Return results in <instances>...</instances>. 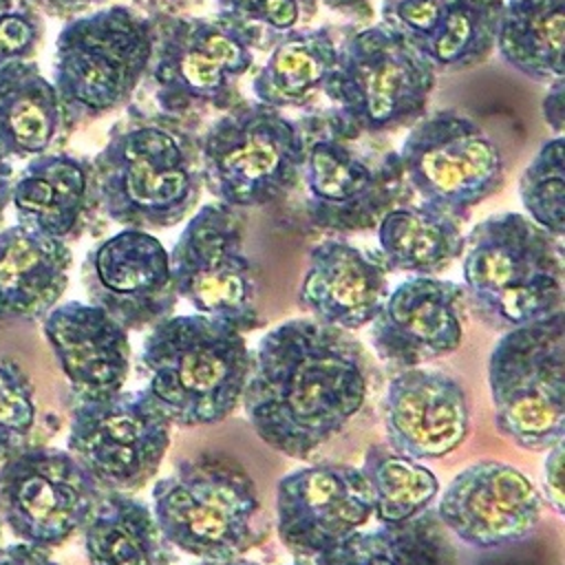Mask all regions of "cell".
<instances>
[{
  "label": "cell",
  "mask_w": 565,
  "mask_h": 565,
  "mask_svg": "<svg viewBox=\"0 0 565 565\" xmlns=\"http://www.w3.org/2000/svg\"><path fill=\"white\" fill-rule=\"evenodd\" d=\"M369 382L371 362L358 338L294 318L258 342L241 402L267 446L309 459L360 413Z\"/></svg>",
  "instance_id": "cell-1"
},
{
  "label": "cell",
  "mask_w": 565,
  "mask_h": 565,
  "mask_svg": "<svg viewBox=\"0 0 565 565\" xmlns=\"http://www.w3.org/2000/svg\"><path fill=\"white\" fill-rule=\"evenodd\" d=\"M497 53L521 75L550 84L565 75V0H503Z\"/></svg>",
  "instance_id": "cell-29"
},
{
  "label": "cell",
  "mask_w": 565,
  "mask_h": 565,
  "mask_svg": "<svg viewBox=\"0 0 565 565\" xmlns=\"http://www.w3.org/2000/svg\"><path fill=\"white\" fill-rule=\"evenodd\" d=\"M503 0H450L437 31L417 49L439 73L483 62L497 44Z\"/></svg>",
  "instance_id": "cell-32"
},
{
  "label": "cell",
  "mask_w": 565,
  "mask_h": 565,
  "mask_svg": "<svg viewBox=\"0 0 565 565\" xmlns=\"http://www.w3.org/2000/svg\"><path fill=\"white\" fill-rule=\"evenodd\" d=\"M13 166L9 161V157L0 150V216L7 210V205L11 203V188H13Z\"/></svg>",
  "instance_id": "cell-42"
},
{
  "label": "cell",
  "mask_w": 565,
  "mask_h": 565,
  "mask_svg": "<svg viewBox=\"0 0 565 565\" xmlns=\"http://www.w3.org/2000/svg\"><path fill=\"white\" fill-rule=\"evenodd\" d=\"M154 42V24L124 4L71 18L57 33L53 57L64 124L124 106L150 68Z\"/></svg>",
  "instance_id": "cell-6"
},
{
  "label": "cell",
  "mask_w": 565,
  "mask_h": 565,
  "mask_svg": "<svg viewBox=\"0 0 565 565\" xmlns=\"http://www.w3.org/2000/svg\"><path fill=\"white\" fill-rule=\"evenodd\" d=\"M216 4L221 13L276 33L296 29L305 9V0H216Z\"/></svg>",
  "instance_id": "cell-37"
},
{
  "label": "cell",
  "mask_w": 565,
  "mask_h": 565,
  "mask_svg": "<svg viewBox=\"0 0 565 565\" xmlns=\"http://www.w3.org/2000/svg\"><path fill=\"white\" fill-rule=\"evenodd\" d=\"M0 536H2V516H0Z\"/></svg>",
  "instance_id": "cell-46"
},
{
  "label": "cell",
  "mask_w": 565,
  "mask_h": 565,
  "mask_svg": "<svg viewBox=\"0 0 565 565\" xmlns=\"http://www.w3.org/2000/svg\"><path fill=\"white\" fill-rule=\"evenodd\" d=\"M320 2L331 9H338V11H351V9L364 7L369 0H320Z\"/></svg>",
  "instance_id": "cell-43"
},
{
  "label": "cell",
  "mask_w": 565,
  "mask_h": 565,
  "mask_svg": "<svg viewBox=\"0 0 565 565\" xmlns=\"http://www.w3.org/2000/svg\"><path fill=\"white\" fill-rule=\"evenodd\" d=\"M437 71L399 31L380 22L349 35L322 93L333 104L329 128L347 139L413 126L426 115Z\"/></svg>",
  "instance_id": "cell-5"
},
{
  "label": "cell",
  "mask_w": 565,
  "mask_h": 565,
  "mask_svg": "<svg viewBox=\"0 0 565 565\" xmlns=\"http://www.w3.org/2000/svg\"><path fill=\"white\" fill-rule=\"evenodd\" d=\"M93 196L90 161L68 152L31 157L11 188L18 223L62 241L79 230Z\"/></svg>",
  "instance_id": "cell-24"
},
{
  "label": "cell",
  "mask_w": 565,
  "mask_h": 565,
  "mask_svg": "<svg viewBox=\"0 0 565 565\" xmlns=\"http://www.w3.org/2000/svg\"><path fill=\"white\" fill-rule=\"evenodd\" d=\"M397 161L406 188L422 203L461 221L505 181V161L494 139L457 110L419 117L397 150Z\"/></svg>",
  "instance_id": "cell-11"
},
{
  "label": "cell",
  "mask_w": 565,
  "mask_h": 565,
  "mask_svg": "<svg viewBox=\"0 0 565 565\" xmlns=\"http://www.w3.org/2000/svg\"><path fill=\"white\" fill-rule=\"evenodd\" d=\"M450 0H384V24L406 35L415 46L424 44L439 26Z\"/></svg>",
  "instance_id": "cell-36"
},
{
  "label": "cell",
  "mask_w": 565,
  "mask_h": 565,
  "mask_svg": "<svg viewBox=\"0 0 565 565\" xmlns=\"http://www.w3.org/2000/svg\"><path fill=\"white\" fill-rule=\"evenodd\" d=\"M313 565H448L437 514L422 512L399 525L355 532Z\"/></svg>",
  "instance_id": "cell-30"
},
{
  "label": "cell",
  "mask_w": 565,
  "mask_h": 565,
  "mask_svg": "<svg viewBox=\"0 0 565 565\" xmlns=\"http://www.w3.org/2000/svg\"><path fill=\"white\" fill-rule=\"evenodd\" d=\"M307 139L282 110L241 102L214 119L199 141L203 185L227 207L282 199L302 174Z\"/></svg>",
  "instance_id": "cell-8"
},
{
  "label": "cell",
  "mask_w": 565,
  "mask_h": 565,
  "mask_svg": "<svg viewBox=\"0 0 565 565\" xmlns=\"http://www.w3.org/2000/svg\"><path fill=\"white\" fill-rule=\"evenodd\" d=\"M44 24L29 0H0V68L31 60Z\"/></svg>",
  "instance_id": "cell-35"
},
{
  "label": "cell",
  "mask_w": 565,
  "mask_h": 565,
  "mask_svg": "<svg viewBox=\"0 0 565 565\" xmlns=\"http://www.w3.org/2000/svg\"><path fill=\"white\" fill-rule=\"evenodd\" d=\"M386 446L417 461L441 459L468 437L470 411L463 386L448 373L399 369L382 402Z\"/></svg>",
  "instance_id": "cell-20"
},
{
  "label": "cell",
  "mask_w": 565,
  "mask_h": 565,
  "mask_svg": "<svg viewBox=\"0 0 565 565\" xmlns=\"http://www.w3.org/2000/svg\"><path fill=\"white\" fill-rule=\"evenodd\" d=\"M35 424L29 375L11 360H0V463L20 452Z\"/></svg>",
  "instance_id": "cell-34"
},
{
  "label": "cell",
  "mask_w": 565,
  "mask_h": 565,
  "mask_svg": "<svg viewBox=\"0 0 565 565\" xmlns=\"http://www.w3.org/2000/svg\"><path fill=\"white\" fill-rule=\"evenodd\" d=\"M139 362L148 373L146 391L170 424L205 426L241 404L252 351L236 327L190 313L150 327Z\"/></svg>",
  "instance_id": "cell-3"
},
{
  "label": "cell",
  "mask_w": 565,
  "mask_h": 565,
  "mask_svg": "<svg viewBox=\"0 0 565 565\" xmlns=\"http://www.w3.org/2000/svg\"><path fill=\"white\" fill-rule=\"evenodd\" d=\"M329 128L307 141L302 177L307 218L324 232H366L399 205L406 183L397 152L371 154Z\"/></svg>",
  "instance_id": "cell-15"
},
{
  "label": "cell",
  "mask_w": 565,
  "mask_h": 565,
  "mask_svg": "<svg viewBox=\"0 0 565 565\" xmlns=\"http://www.w3.org/2000/svg\"><path fill=\"white\" fill-rule=\"evenodd\" d=\"M90 168L99 207L121 227H172L203 190L199 143L168 115L119 121Z\"/></svg>",
  "instance_id": "cell-2"
},
{
  "label": "cell",
  "mask_w": 565,
  "mask_h": 565,
  "mask_svg": "<svg viewBox=\"0 0 565 565\" xmlns=\"http://www.w3.org/2000/svg\"><path fill=\"white\" fill-rule=\"evenodd\" d=\"M104 494L68 450L24 446L0 468L2 523L22 543L42 550L84 530Z\"/></svg>",
  "instance_id": "cell-14"
},
{
  "label": "cell",
  "mask_w": 565,
  "mask_h": 565,
  "mask_svg": "<svg viewBox=\"0 0 565 565\" xmlns=\"http://www.w3.org/2000/svg\"><path fill=\"white\" fill-rule=\"evenodd\" d=\"M62 126L57 90L33 60L0 68V150L9 159L46 152Z\"/></svg>",
  "instance_id": "cell-26"
},
{
  "label": "cell",
  "mask_w": 565,
  "mask_h": 565,
  "mask_svg": "<svg viewBox=\"0 0 565 565\" xmlns=\"http://www.w3.org/2000/svg\"><path fill=\"white\" fill-rule=\"evenodd\" d=\"M499 433L525 450H547L565 435L563 309L508 329L488 360Z\"/></svg>",
  "instance_id": "cell-9"
},
{
  "label": "cell",
  "mask_w": 565,
  "mask_h": 565,
  "mask_svg": "<svg viewBox=\"0 0 565 565\" xmlns=\"http://www.w3.org/2000/svg\"><path fill=\"white\" fill-rule=\"evenodd\" d=\"M541 113L545 124L556 132L563 135V124H565V77H558L550 82L547 93L543 95L541 102Z\"/></svg>",
  "instance_id": "cell-39"
},
{
  "label": "cell",
  "mask_w": 565,
  "mask_h": 565,
  "mask_svg": "<svg viewBox=\"0 0 565 565\" xmlns=\"http://www.w3.org/2000/svg\"><path fill=\"white\" fill-rule=\"evenodd\" d=\"M373 494V516L382 525H399L426 512L439 492L437 477L417 459L373 444L360 468Z\"/></svg>",
  "instance_id": "cell-31"
},
{
  "label": "cell",
  "mask_w": 565,
  "mask_h": 565,
  "mask_svg": "<svg viewBox=\"0 0 565 565\" xmlns=\"http://www.w3.org/2000/svg\"><path fill=\"white\" fill-rule=\"evenodd\" d=\"M463 291L492 329H512L563 309V238L521 212L483 218L466 236Z\"/></svg>",
  "instance_id": "cell-4"
},
{
  "label": "cell",
  "mask_w": 565,
  "mask_h": 565,
  "mask_svg": "<svg viewBox=\"0 0 565 565\" xmlns=\"http://www.w3.org/2000/svg\"><path fill=\"white\" fill-rule=\"evenodd\" d=\"M461 218L433 205H395L377 223V254L388 271L437 276L461 254Z\"/></svg>",
  "instance_id": "cell-25"
},
{
  "label": "cell",
  "mask_w": 565,
  "mask_h": 565,
  "mask_svg": "<svg viewBox=\"0 0 565 565\" xmlns=\"http://www.w3.org/2000/svg\"><path fill=\"white\" fill-rule=\"evenodd\" d=\"M168 256L174 291L196 313L243 333L265 324L256 309L254 267L243 249L241 223L232 207L218 201L201 205Z\"/></svg>",
  "instance_id": "cell-12"
},
{
  "label": "cell",
  "mask_w": 565,
  "mask_h": 565,
  "mask_svg": "<svg viewBox=\"0 0 565 565\" xmlns=\"http://www.w3.org/2000/svg\"><path fill=\"white\" fill-rule=\"evenodd\" d=\"M258 29L227 13L179 18L154 42L150 77L163 115L227 110L236 104L238 79L254 66Z\"/></svg>",
  "instance_id": "cell-10"
},
{
  "label": "cell",
  "mask_w": 565,
  "mask_h": 565,
  "mask_svg": "<svg viewBox=\"0 0 565 565\" xmlns=\"http://www.w3.org/2000/svg\"><path fill=\"white\" fill-rule=\"evenodd\" d=\"M373 516V494L360 468L316 463L285 475L276 488V527L302 563H318Z\"/></svg>",
  "instance_id": "cell-16"
},
{
  "label": "cell",
  "mask_w": 565,
  "mask_h": 565,
  "mask_svg": "<svg viewBox=\"0 0 565 565\" xmlns=\"http://www.w3.org/2000/svg\"><path fill=\"white\" fill-rule=\"evenodd\" d=\"M291 565H309V563H302V561H300V563H291Z\"/></svg>",
  "instance_id": "cell-45"
},
{
  "label": "cell",
  "mask_w": 565,
  "mask_h": 565,
  "mask_svg": "<svg viewBox=\"0 0 565 565\" xmlns=\"http://www.w3.org/2000/svg\"><path fill=\"white\" fill-rule=\"evenodd\" d=\"M519 196L536 225L563 238L565 234V143L563 135L547 139L519 179Z\"/></svg>",
  "instance_id": "cell-33"
},
{
  "label": "cell",
  "mask_w": 565,
  "mask_h": 565,
  "mask_svg": "<svg viewBox=\"0 0 565 565\" xmlns=\"http://www.w3.org/2000/svg\"><path fill=\"white\" fill-rule=\"evenodd\" d=\"M338 46L329 29H291L256 71L252 90L256 102L271 108L307 106L331 75Z\"/></svg>",
  "instance_id": "cell-27"
},
{
  "label": "cell",
  "mask_w": 565,
  "mask_h": 565,
  "mask_svg": "<svg viewBox=\"0 0 565 565\" xmlns=\"http://www.w3.org/2000/svg\"><path fill=\"white\" fill-rule=\"evenodd\" d=\"M84 550L90 565H172V545L150 505L121 492L102 497L84 525Z\"/></svg>",
  "instance_id": "cell-28"
},
{
  "label": "cell",
  "mask_w": 565,
  "mask_h": 565,
  "mask_svg": "<svg viewBox=\"0 0 565 565\" xmlns=\"http://www.w3.org/2000/svg\"><path fill=\"white\" fill-rule=\"evenodd\" d=\"M0 565H57L46 550L29 545V543H13L0 550Z\"/></svg>",
  "instance_id": "cell-40"
},
{
  "label": "cell",
  "mask_w": 565,
  "mask_h": 565,
  "mask_svg": "<svg viewBox=\"0 0 565 565\" xmlns=\"http://www.w3.org/2000/svg\"><path fill=\"white\" fill-rule=\"evenodd\" d=\"M35 9H42L51 15H60V18H75L82 15L84 11H88L95 4H102L104 0H29Z\"/></svg>",
  "instance_id": "cell-41"
},
{
  "label": "cell",
  "mask_w": 565,
  "mask_h": 565,
  "mask_svg": "<svg viewBox=\"0 0 565 565\" xmlns=\"http://www.w3.org/2000/svg\"><path fill=\"white\" fill-rule=\"evenodd\" d=\"M563 439L552 444L547 448L545 466H543V486H545V499L552 505L556 514L565 512L563 505Z\"/></svg>",
  "instance_id": "cell-38"
},
{
  "label": "cell",
  "mask_w": 565,
  "mask_h": 565,
  "mask_svg": "<svg viewBox=\"0 0 565 565\" xmlns=\"http://www.w3.org/2000/svg\"><path fill=\"white\" fill-rule=\"evenodd\" d=\"M256 486L223 455L183 459L152 488V516L163 539L199 561L238 558L254 541Z\"/></svg>",
  "instance_id": "cell-7"
},
{
  "label": "cell",
  "mask_w": 565,
  "mask_h": 565,
  "mask_svg": "<svg viewBox=\"0 0 565 565\" xmlns=\"http://www.w3.org/2000/svg\"><path fill=\"white\" fill-rule=\"evenodd\" d=\"M73 254L66 241L22 223L0 232V318H44L68 285Z\"/></svg>",
  "instance_id": "cell-23"
},
{
  "label": "cell",
  "mask_w": 565,
  "mask_h": 565,
  "mask_svg": "<svg viewBox=\"0 0 565 565\" xmlns=\"http://www.w3.org/2000/svg\"><path fill=\"white\" fill-rule=\"evenodd\" d=\"M388 294V269L377 252L342 238L311 247L298 300L313 320L355 331L366 327Z\"/></svg>",
  "instance_id": "cell-22"
},
{
  "label": "cell",
  "mask_w": 565,
  "mask_h": 565,
  "mask_svg": "<svg viewBox=\"0 0 565 565\" xmlns=\"http://www.w3.org/2000/svg\"><path fill=\"white\" fill-rule=\"evenodd\" d=\"M196 565H258V563H252V561H245V558H227V561H199Z\"/></svg>",
  "instance_id": "cell-44"
},
{
  "label": "cell",
  "mask_w": 565,
  "mask_h": 565,
  "mask_svg": "<svg viewBox=\"0 0 565 565\" xmlns=\"http://www.w3.org/2000/svg\"><path fill=\"white\" fill-rule=\"evenodd\" d=\"M42 331L77 402H99L119 391L130 373L128 331L102 307L79 300L55 305Z\"/></svg>",
  "instance_id": "cell-21"
},
{
  "label": "cell",
  "mask_w": 565,
  "mask_h": 565,
  "mask_svg": "<svg viewBox=\"0 0 565 565\" xmlns=\"http://www.w3.org/2000/svg\"><path fill=\"white\" fill-rule=\"evenodd\" d=\"M170 428L146 388L119 391L99 402H77L66 446L104 492L135 494L159 472Z\"/></svg>",
  "instance_id": "cell-13"
},
{
  "label": "cell",
  "mask_w": 565,
  "mask_h": 565,
  "mask_svg": "<svg viewBox=\"0 0 565 565\" xmlns=\"http://www.w3.org/2000/svg\"><path fill=\"white\" fill-rule=\"evenodd\" d=\"M463 285L413 276L386 294L371 324V344L393 369L422 366L455 353L463 340Z\"/></svg>",
  "instance_id": "cell-19"
},
{
  "label": "cell",
  "mask_w": 565,
  "mask_h": 565,
  "mask_svg": "<svg viewBox=\"0 0 565 565\" xmlns=\"http://www.w3.org/2000/svg\"><path fill=\"white\" fill-rule=\"evenodd\" d=\"M437 519L461 543L494 550L534 532L541 519V494L514 466L486 459L463 468L448 483Z\"/></svg>",
  "instance_id": "cell-18"
},
{
  "label": "cell",
  "mask_w": 565,
  "mask_h": 565,
  "mask_svg": "<svg viewBox=\"0 0 565 565\" xmlns=\"http://www.w3.org/2000/svg\"><path fill=\"white\" fill-rule=\"evenodd\" d=\"M90 305L110 313L126 331H143L172 316L177 291L163 243L146 230L124 227L97 243L82 263Z\"/></svg>",
  "instance_id": "cell-17"
}]
</instances>
